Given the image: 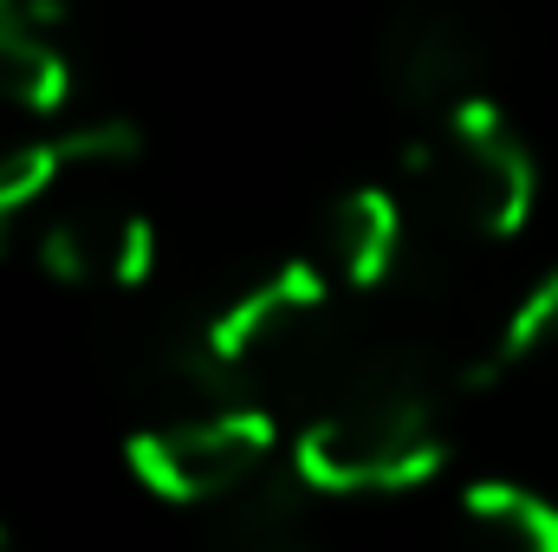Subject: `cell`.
<instances>
[{"label": "cell", "mask_w": 558, "mask_h": 552, "mask_svg": "<svg viewBox=\"0 0 558 552\" xmlns=\"http://www.w3.org/2000/svg\"><path fill=\"white\" fill-rule=\"evenodd\" d=\"M454 552H558V501L513 475L468 481L454 501Z\"/></svg>", "instance_id": "9c48e42d"}, {"label": "cell", "mask_w": 558, "mask_h": 552, "mask_svg": "<svg viewBox=\"0 0 558 552\" xmlns=\"http://www.w3.org/2000/svg\"><path fill=\"white\" fill-rule=\"evenodd\" d=\"M0 552H13V527L7 520H0Z\"/></svg>", "instance_id": "5bb4252c"}, {"label": "cell", "mask_w": 558, "mask_h": 552, "mask_svg": "<svg viewBox=\"0 0 558 552\" xmlns=\"http://www.w3.org/2000/svg\"><path fill=\"white\" fill-rule=\"evenodd\" d=\"M410 208L448 241H513L539 208V156L520 124L481 92L428 118L410 143Z\"/></svg>", "instance_id": "7a4b0ae2"}, {"label": "cell", "mask_w": 558, "mask_h": 552, "mask_svg": "<svg viewBox=\"0 0 558 552\" xmlns=\"http://www.w3.org/2000/svg\"><path fill=\"white\" fill-rule=\"evenodd\" d=\"M72 13H78V0H0V20L39 26V33H65Z\"/></svg>", "instance_id": "4fadbf2b"}, {"label": "cell", "mask_w": 558, "mask_h": 552, "mask_svg": "<svg viewBox=\"0 0 558 552\" xmlns=\"http://www.w3.org/2000/svg\"><path fill=\"white\" fill-rule=\"evenodd\" d=\"M59 137H20L0 149V261L46 221V208L59 202Z\"/></svg>", "instance_id": "8fae6325"}, {"label": "cell", "mask_w": 558, "mask_h": 552, "mask_svg": "<svg viewBox=\"0 0 558 552\" xmlns=\"http://www.w3.org/2000/svg\"><path fill=\"white\" fill-rule=\"evenodd\" d=\"M318 507L325 501L292 468H274L267 481L208 514V552H325Z\"/></svg>", "instance_id": "ba28073f"}, {"label": "cell", "mask_w": 558, "mask_h": 552, "mask_svg": "<svg viewBox=\"0 0 558 552\" xmlns=\"http://www.w3.org/2000/svg\"><path fill=\"white\" fill-rule=\"evenodd\" d=\"M279 461V410L274 397H221L202 410L175 416H137V429L124 435V468L149 501L162 507H195L215 514L221 501L247 494L254 481H267Z\"/></svg>", "instance_id": "277c9868"}, {"label": "cell", "mask_w": 558, "mask_h": 552, "mask_svg": "<svg viewBox=\"0 0 558 552\" xmlns=\"http://www.w3.org/2000/svg\"><path fill=\"white\" fill-rule=\"evenodd\" d=\"M202 345L215 351V364L228 377H241L260 397H274V391L312 397L344 345L338 286L318 267V254H292L274 274L247 279L228 305H215L202 319Z\"/></svg>", "instance_id": "3957f363"}, {"label": "cell", "mask_w": 558, "mask_h": 552, "mask_svg": "<svg viewBox=\"0 0 558 552\" xmlns=\"http://www.w3.org/2000/svg\"><path fill=\"white\" fill-rule=\"evenodd\" d=\"M0 105L20 118H59L72 105V52L59 33L0 20Z\"/></svg>", "instance_id": "30bf717a"}, {"label": "cell", "mask_w": 558, "mask_h": 552, "mask_svg": "<svg viewBox=\"0 0 558 552\" xmlns=\"http://www.w3.org/2000/svg\"><path fill=\"white\" fill-rule=\"evenodd\" d=\"M546 358H558V267L533 279V286L507 305L500 332L487 338V364H494V377L526 371V364H546Z\"/></svg>", "instance_id": "7c38bea8"}, {"label": "cell", "mask_w": 558, "mask_h": 552, "mask_svg": "<svg viewBox=\"0 0 558 552\" xmlns=\"http://www.w3.org/2000/svg\"><path fill=\"white\" fill-rule=\"evenodd\" d=\"M494 384L487 351L454 358L435 338H351L325 384L305 397L286 468L318 501L416 494L448 468V416L468 391Z\"/></svg>", "instance_id": "6da1fadb"}, {"label": "cell", "mask_w": 558, "mask_h": 552, "mask_svg": "<svg viewBox=\"0 0 558 552\" xmlns=\"http://www.w3.org/2000/svg\"><path fill=\"white\" fill-rule=\"evenodd\" d=\"M410 235H416V208L403 189H384V182H351L344 195H331L325 221H318V267L331 274L338 292L351 299H371L384 286H397L403 274V254H410Z\"/></svg>", "instance_id": "52a82bcc"}, {"label": "cell", "mask_w": 558, "mask_h": 552, "mask_svg": "<svg viewBox=\"0 0 558 552\" xmlns=\"http://www.w3.org/2000/svg\"><path fill=\"white\" fill-rule=\"evenodd\" d=\"M487 7L481 0H403L377 33L384 92L410 118H441L461 98H481L487 72Z\"/></svg>", "instance_id": "5b68a950"}, {"label": "cell", "mask_w": 558, "mask_h": 552, "mask_svg": "<svg viewBox=\"0 0 558 552\" xmlns=\"http://www.w3.org/2000/svg\"><path fill=\"white\" fill-rule=\"evenodd\" d=\"M39 274L59 286H98V292H137L156 279L162 241L156 221L131 189H59L33 235Z\"/></svg>", "instance_id": "8992f818"}]
</instances>
